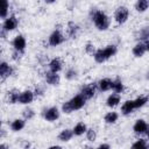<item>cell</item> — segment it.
Wrapping results in <instances>:
<instances>
[{"mask_svg":"<svg viewBox=\"0 0 149 149\" xmlns=\"http://www.w3.org/2000/svg\"><path fill=\"white\" fill-rule=\"evenodd\" d=\"M91 20L98 30L104 31V30H107L109 28V24H111L109 17L104 12H101L99 9H94L91 12Z\"/></svg>","mask_w":149,"mask_h":149,"instance_id":"1","label":"cell"},{"mask_svg":"<svg viewBox=\"0 0 149 149\" xmlns=\"http://www.w3.org/2000/svg\"><path fill=\"white\" fill-rule=\"evenodd\" d=\"M118 51L116 45L114 44H109L107 47H105L104 49H97V51L93 55V58L97 63H104L107 59H109L111 57H113Z\"/></svg>","mask_w":149,"mask_h":149,"instance_id":"2","label":"cell"},{"mask_svg":"<svg viewBox=\"0 0 149 149\" xmlns=\"http://www.w3.org/2000/svg\"><path fill=\"white\" fill-rule=\"evenodd\" d=\"M129 17V10L127 7L125 6H120L115 9L114 12V20L119 23V24H123Z\"/></svg>","mask_w":149,"mask_h":149,"instance_id":"3","label":"cell"},{"mask_svg":"<svg viewBox=\"0 0 149 149\" xmlns=\"http://www.w3.org/2000/svg\"><path fill=\"white\" fill-rule=\"evenodd\" d=\"M133 130L139 135H146L147 137H149V125L143 119H139L135 121Z\"/></svg>","mask_w":149,"mask_h":149,"instance_id":"4","label":"cell"},{"mask_svg":"<svg viewBox=\"0 0 149 149\" xmlns=\"http://www.w3.org/2000/svg\"><path fill=\"white\" fill-rule=\"evenodd\" d=\"M64 40H65V37H64V35L62 34V31L58 30V29H56V30H54V31L50 34V36H49V38H48V42H49L50 45L57 47V45L62 44V43L64 42Z\"/></svg>","mask_w":149,"mask_h":149,"instance_id":"5","label":"cell"},{"mask_svg":"<svg viewBox=\"0 0 149 149\" xmlns=\"http://www.w3.org/2000/svg\"><path fill=\"white\" fill-rule=\"evenodd\" d=\"M69 101H70V105H71L72 109H73V111H78V109H81V108L85 106V101H86V99L79 93V94L72 97Z\"/></svg>","mask_w":149,"mask_h":149,"instance_id":"6","label":"cell"},{"mask_svg":"<svg viewBox=\"0 0 149 149\" xmlns=\"http://www.w3.org/2000/svg\"><path fill=\"white\" fill-rule=\"evenodd\" d=\"M59 114H61L59 109L54 106V107L47 108V109L44 111V113H43V116H44V119H45L47 121L52 122V121H56V120L59 118Z\"/></svg>","mask_w":149,"mask_h":149,"instance_id":"7","label":"cell"},{"mask_svg":"<svg viewBox=\"0 0 149 149\" xmlns=\"http://www.w3.org/2000/svg\"><path fill=\"white\" fill-rule=\"evenodd\" d=\"M19 24V21L16 19V16L14 15H10V16H7L2 23V29H5L6 31H12L14 29H16Z\"/></svg>","mask_w":149,"mask_h":149,"instance_id":"8","label":"cell"},{"mask_svg":"<svg viewBox=\"0 0 149 149\" xmlns=\"http://www.w3.org/2000/svg\"><path fill=\"white\" fill-rule=\"evenodd\" d=\"M97 85H98V84L91 83V84H87V85L83 86L81 90H80V94H81L86 100L93 98V95L95 94V86H97Z\"/></svg>","mask_w":149,"mask_h":149,"instance_id":"9","label":"cell"},{"mask_svg":"<svg viewBox=\"0 0 149 149\" xmlns=\"http://www.w3.org/2000/svg\"><path fill=\"white\" fill-rule=\"evenodd\" d=\"M45 81L49 84V85H51V86H57V85H59V83H61V77H59V74H58V72H54V71H47L45 72Z\"/></svg>","mask_w":149,"mask_h":149,"instance_id":"10","label":"cell"},{"mask_svg":"<svg viewBox=\"0 0 149 149\" xmlns=\"http://www.w3.org/2000/svg\"><path fill=\"white\" fill-rule=\"evenodd\" d=\"M35 98V93L30 90H26L23 92L20 93V97H19V104L21 105H28L30 104Z\"/></svg>","mask_w":149,"mask_h":149,"instance_id":"11","label":"cell"},{"mask_svg":"<svg viewBox=\"0 0 149 149\" xmlns=\"http://www.w3.org/2000/svg\"><path fill=\"white\" fill-rule=\"evenodd\" d=\"M12 44H13V47H14V50L20 51V52H23L24 49H26L27 42H26V38H24L22 35H17V36L14 37Z\"/></svg>","mask_w":149,"mask_h":149,"instance_id":"12","label":"cell"},{"mask_svg":"<svg viewBox=\"0 0 149 149\" xmlns=\"http://www.w3.org/2000/svg\"><path fill=\"white\" fill-rule=\"evenodd\" d=\"M12 73H13V69H12V66L7 63V62H1L0 63V77H1V79L2 80H5L6 78H8L9 76H12Z\"/></svg>","mask_w":149,"mask_h":149,"instance_id":"13","label":"cell"},{"mask_svg":"<svg viewBox=\"0 0 149 149\" xmlns=\"http://www.w3.org/2000/svg\"><path fill=\"white\" fill-rule=\"evenodd\" d=\"M63 69V63L61 61V58L55 57L49 62V70L54 71V72H59Z\"/></svg>","mask_w":149,"mask_h":149,"instance_id":"14","label":"cell"},{"mask_svg":"<svg viewBox=\"0 0 149 149\" xmlns=\"http://www.w3.org/2000/svg\"><path fill=\"white\" fill-rule=\"evenodd\" d=\"M120 100H121L120 94L114 92V93H112V94L108 95V98H107V100H106V105H107L108 107L113 108V107H115V106H118V105L120 104Z\"/></svg>","mask_w":149,"mask_h":149,"instance_id":"15","label":"cell"},{"mask_svg":"<svg viewBox=\"0 0 149 149\" xmlns=\"http://www.w3.org/2000/svg\"><path fill=\"white\" fill-rule=\"evenodd\" d=\"M134 109H135L134 100H126L121 106V113L123 115H129Z\"/></svg>","mask_w":149,"mask_h":149,"instance_id":"16","label":"cell"},{"mask_svg":"<svg viewBox=\"0 0 149 149\" xmlns=\"http://www.w3.org/2000/svg\"><path fill=\"white\" fill-rule=\"evenodd\" d=\"M73 135H74V134H73V130L66 128V129H63V130L58 134V140H59L61 142H69V141L72 139Z\"/></svg>","mask_w":149,"mask_h":149,"instance_id":"17","label":"cell"},{"mask_svg":"<svg viewBox=\"0 0 149 149\" xmlns=\"http://www.w3.org/2000/svg\"><path fill=\"white\" fill-rule=\"evenodd\" d=\"M26 126V119H15L10 123V129L13 132H20Z\"/></svg>","mask_w":149,"mask_h":149,"instance_id":"18","label":"cell"},{"mask_svg":"<svg viewBox=\"0 0 149 149\" xmlns=\"http://www.w3.org/2000/svg\"><path fill=\"white\" fill-rule=\"evenodd\" d=\"M132 52H133V55H134L135 57H142V56L144 55V52H146V48H144L143 42L140 41L139 43H136V44L133 47Z\"/></svg>","mask_w":149,"mask_h":149,"instance_id":"19","label":"cell"},{"mask_svg":"<svg viewBox=\"0 0 149 149\" xmlns=\"http://www.w3.org/2000/svg\"><path fill=\"white\" fill-rule=\"evenodd\" d=\"M98 87L102 92L109 91L112 88V79H109V78H102V79H100L98 81Z\"/></svg>","mask_w":149,"mask_h":149,"instance_id":"20","label":"cell"},{"mask_svg":"<svg viewBox=\"0 0 149 149\" xmlns=\"http://www.w3.org/2000/svg\"><path fill=\"white\" fill-rule=\"evenodd\" d=\"M19 97H20V92L17 90H10L7 93V102L13 105L19 102Z\"/></svg>","mask_w":149,"mask_h":149,"instance_id":"21","label":"cell"},{"mask_svg":"<svg viewBox=\"0 0 149 149\" xmlns=\"http://www.w3.org/2000/svg\"><path fill=\"white\" fill-rule=\"evenodd\" d=\"M73 134L76 135V136H81V135H84L85 133H86V130H87V126L84 123V122H78L74 127H73Z\"/></svg>","mask_w":149,"mask_h":149,"instance_id":"22","label":"cell"},{"mask_svg":"<svg viewBox=\"0 0 149 149\" xmlns=\"http://www.w3.org/2000/svg\"><path fill=\"white\" fill-rule=\"evenodd\" d=\"M112 90L115 92V93H122L123 90H125V86H123V83L121 81V79L116 78L114 80H112Z\"/></svg>","mask_w":149,"mask_h":149,"instance_id":"23","label":"cell"},{"mask_svg":"<svg viewBox=\"0 0 149 149\" xmlns=\"http://www.w3.org/2000/svg\"><path fill=\"white\" fill-rule=\"evenodd\" d=\"M149 7V0H137L135 3V9L139 13H143Z\"/></svg>","mask_w":149,"mask_h":149,"instance_id":"24","label":"cell"},{"mask_svg":"<svg viewBox=\"0 0 149 149\" xmlns=\"http://www.w3.org/2000/svg\"><path fill=\"white\" fill-rule=\"evenodd\" d=\"M118 119H119V114H118L116 112H108V113L105 115V118H104L105 122H106V123H109V125L115 123V122L118 121Z\"/></svg>","mask_w":149,"mask_h":149,"instance_id":"25","label":"cell"},{"mask_svg":"<svg viewBox=\"0 0 149 149\" xmlns=\"http://www.w3.org/2000/svg\"><path fill=\"white\" fill-rule=\"evenodd\" d=\"M147 102H148V97H146V95H141V97H137L136 99H134L135 108H141V107H143Z\"/></svg>","mask_w":149,"mask_h":149,"instance_id":"26","label":"cell"},{"mask_svg":"<svg viewBox=\"0 0 149 149\" xmlns=\"http://www.w3.org/2000/svg\"><path fill=\"white\" fill-rule=\"evenodd\" d=\"M8 9H9L8 0H1V13H0L1 19H6V17H7Z\"/></svg>","mask_w":149,"mask_h":149,"instance_id":"27","label":"cell"},{"mask_svg":"<svg viewBox=\"0 0 149 149\" xmlns=\"http://www.w3.org/2000/svg\"><path fill=\"white\" fill-rule=\"evenodd\" d=\"M139 40L141 42L149 40V27H144L139 31Z\"/></svg>","mask_w":149,"mask_h":149,"instance_id":"28","label":"cell"},{"mask_svg":"<svg viewBox=\"0 0 149 149\" xmlns=\"http://www.w3.org/2000/svg\"><path fill=\"white\" fill-rule=\"evenodd\" d=\"M77 74H78L77 70H74V69H72V68H70V69H68V70L65 71V78H66L68 80H73V79H76V78H77Z\"/></svg>","mask_w":149,"mask_h":149,"instance_id":"29","label":"cell"},{"mask_svg":"<svg viewBox=\"0 0 149 149\" xmlns=\"http://www.w3.org/2000/svg\"><path fill=\"white\" fill-rule=\"evenodd\" d=\"M22 115H23V119H26V120H30V119H33V118L35 116V112H34L33 108L27 107V108L23 109Z\"/></svg>","mask_w":149,"mask_h":149,"instance_id":"30","label":"cell"},{"mask_svg":"<svg viewBox=\"0 0 149 149\" xmlns=\"http://www.w3.org/2000/svg\"><path fill=\"white\" fill-rule=\"evenodd\" d=\"M86 139L90 141V142H93V141H95V139H97V133H95V130L93 129V128H87V130H86Z\"/></svg>","mask_w":149,"mask_h":149,"instance_id":"31","label":"cell"},{"mask_svg":"<svg viewBox=\"0 0 149 149\" xmlns=\"http://www.w3.org/2000/svg\"><path fill=\"white\" fill-rule=\"evenodd\" d=\"M77 31H78V26L73 22H70L69 23V35L71 37H74L77 35Z\"/></svg>","mask_w":149,"mask_h":149,"instance_id":"32","label":"cell"},{"mask_svg":"<svg viewBox=\"0 0 149 149\" xmlns=\"http://www.w3.org/2000/svg\"><path fill=\"white\" fill-rule=\"evenodd\" d=\"M132 147L133 148H148V144H147V142H146V140L144 139H140V140H137L136 142H134L133 144H132Z\"/></svg>","mask_w":149,"mask_h":149,"instance_id":"33","label":"cell"},{"mask_svg":"<svg viewBox=\"0 0 149 149\" xmlns=\"http://www.w3.org/2000/svg\"><path fill=\"white\" fill-rule=\"evenodd\" d=\"M62 112H63L64 114H70V113L73 112V109H72V107H71V105H70V101L63 102V105H62Z\"/></svg>","mask_w":149,"mask_h":149,"instance_id":"34","label":"cell"},{"mask_svg":"<svg viewBox=\"0 0 149 149\" xmlns=\"http://www.w3.org/2000/svg\"><path fill=\"white\" fill-rule=\"evenodd\" d=\"M85 51H86L87 54H90V55H92V56H93V55H94V52H95L97 50H95V48H94V45H93L92 43H87V44H86V47H85Z\"/></svg>","mask_w":149,"mask_h":149,"instance_id":"35","label":"cell"},{"mask_svg":"<svg viewBox=\"0 0 149 149\" xmlns=\"http://www.w3.org/2000/svg\"><path fill=\"white\" fill-rule=\"evenodd\" d=\"M34 93H35V95H43V90L40 88V87H36L35 91H34Z\"/></svg>","mask_w":149,"mask_h":149,"instance_id":"36","label":"cell"},{"mask_svg":"<svg viewBox=\"0 0 149 149\" xmlns=\"http://www.w3.org/2000/svg\"><path fill=\"white\" fill-rule=\"evenodd\" d=\"M99 148L100 149H109L111 146L109 144H106V143H101V144H99Z\"/></svg>","mask_w":149,"mask_h":149,"instance_id":"37","label":"cell"},{"mask_svg":"<svg viewBox=\"0 0 149 149\" xmlns=\"http://www.w3.org/2000/svg\"><path fill=\"white\" fill-rule=\"evenodd\" d=\"M143 44H144L146 51H149V40H146V41H143Z\"/></svg>","mask_w":149,"mask_h":149,"instance_id":"38","label":"cell"},{"mask_svg":"<svg viewBox=\"0 0 149 149\" xmlns=\"http://www.w3.org/2000/svg\"><path fill=\"white\" fill-rule=\"evenodd\" d=\"M57 0H44V2L45 3H54V2H56Z\"/></svg>","mask_w":149,"mask_h":149,"instance_id":"39","label":"cell"}]
</instances>
